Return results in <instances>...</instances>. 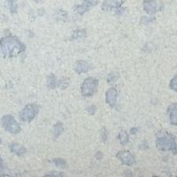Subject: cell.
<instances>
[{
    "mask_svg": "<svg viewBox=\"0 0 177 177\" xmlns=\"http://www.w3.org/2000/svg\"><path fill=\"white\" fill-rule=\"evenodd\" d=\"M90 9V6L88 4H82V5H78L74 7V10L77 14H84L88 10Z\"/></svg>",
    "mask_w": 177,
    "mask_h": 177,
    "instance_id": "obj_17",
    "label": "cell"
},
{
    "mask_svg": "<svg viewBox=\"0 0 177 177\" xmlns=\"http://www.w3.org/2000/svg\"><path fill=\"white\" fill-rule=\"evenodd\" d=\"M153 21H154V19H153V18H151V17H142L141 24H145V25H147V24L151 23V22H152Z\"/></svg>",
    "mask_w": 177,
    "mask_h": 177,
    "instance_id": "obj_25",
    "label": "cell"
},
{
    "mask_svg": "<svg viewBox=\"0 0 177 177\" xmlns=\"http://www.w3.org/2000/svg\"><path fill=\"white\" fill-rule=\"evenodd\" d=\"M33 1H35V3H42V2H43V0H33Z\"/></svg>",
    "mask_w": 177,
    "mask_h": 177,
    "instance_id": "obj_34",
    "label": "cell"
},
{
    "mask_svg": "<svg viewBox=\"0 0 177 177\" xmlns=\"http://www.w3.org/2000/svg\"><path fill=\"white\" fill-rule=\"evenodd\" d=\"M74 69L77 74L87 73L88 71L90 70V64L88 63L87 61H85V60H78L74 65Z\"/></svg>",
    "mask_w": 177,
    "mask_h": 177,
    "instance_id": "obj_10",
    "label": "cell"
},
{
    "mask_svg": "<svg viewBox=\"0 0 177 177\" xmlns=\"http://www.w3.org/2000/svg\"><path fill=\"white\" fill-rule=\"evenodd\" d=\"M10 151L17 156L25 155L26 152H27L26 148L23 145L19 144V143H12L10 145Z\"/></svg>",
    "mask_w": 177,
    "mask_h": 177,
    "instance_id": "obj_12",
    "label": "cell"
},
{
    "mask_svg": "<svg viewBox=\"0 0 177 177\" xmlns=\"http://www.w3.org/2000/svg\"><path fill=\"white\" fill-rule=\"evenodd\" d=\"M95 157H96V159H97L98 160H100V159L103 158V154H102V152H101V151H98V152L96 153Z\"/></svg>",
    "mask_w": 177,
    "mask_h": 177,
    "instance_id": "obj_30",
    "label": "cell"
},
{
    "mask_svg": "<svg viewBox=\"0 0 177 177\" xmlns=\"http://www.w3.org/2000/svg\"><path fill=\"white\" fill-rule=\"evenodd\" d=\"M116 157L120 159L121 162L127 166H132L135 163V159L133 154H131V152H129L128 151H119Z\"/></svg>",
    "mask_w": 177,
    "mask_h": 177,
    "instance_id": "obj_6",
    "label": "cell"
},
{
    "mask_svg": "<svg viewBox=\"0 0 177 177\" xmlns=\"http://www.w3.org/2000/svg\"><path fill=\"white\" fill-rule=\"evenodd\" d=\"M98 87H99L98 79L94 77L86 78L81 86V93L85 98L91 97L96 93Z\"/></svg>",
    "mask_w": 177,
    "mask_h": 177,
    "instance_id": "obj_3",
    "label": "cell"
},
{
    "mask_svg": "<svg viewBox=\"0 0 177 177\" xmlns=\"http://www.w3.org/2000/svg\"><path fill=\"white\" fill-rule=\"evenodd\" d=\"M169 86L172 90H174L175 91H177V76L176 75H175V77L171 80Z\"/></svg>",
    "mask_w": 177,
    "mask_h": 177,
    "instance_id": "obj_24",
    "label": "cell"
},
{
    "mask_svg": "<svg viewBox=\"0 0 177 177\" xmlns=\"http://www.w3.org/2000/svg\"><path fill=\"white\" fill-rule=\"evenodd\" d=\"M100 138H101V141L103 143H106L107 141V138H108V135H107V131L105 127H103L100 131Z\"/></svg>",
    "mask_w": 177,
    "mask_h": 177,
    "instance_id": "obj_23",
    "label": "cell"
},
{
    "mask_svg": "<svg viewBox=\"0 0 177 177\" xmlns=\"http://www.w3.org/2000/svg\"><path fill=\"white\" fill-rule=\"evenodd\" d=\"M86 37V31L84 29H76L73 32L71 35V38L74 40H78V39H82Z\"/></svg>",
    "mask_w": 177,
    "mask_h": 177,
    "instance_id": "obj_14",
    "label": "cell"
},
{
    "mask_svg": "<svg viewBox=\"0 0 177 177\" xmlns=\"http://www.w3.org/2000/svg\"><path fill=\"white\" fill-rule=\"evenodd\" d=\"M167 113L169 114V119L171 124L176 126L177 125V105L172 104L169 107L167 108Z\"/></svg>",
    "mask_w": 177,
    "mask_h": 177,
    "instance_id": "obj_11",
    "label": "cell"
},
{
    "mask_svg": "<svg viewBox=\"0 0 177 177\" xmlns=\"http://www.w3.org/2000/svg\"><path fill=\"white\" fill-rule=\"evenodd\" d=\"M63 130L64 127L62 123L61 122H57L56 124L54 125V127H53V136H54V138L57 139L60 135L62 134Z\"/></svg>",
    "mask_w": 177,
    "mask_h": 177,
    "instance_id": "obj_16",
    "label": "cell"
},
{
    "mask_svg": "<svg viewBox=\"0 0 177 177\" xmlns=\"http://www.w3.org/2000/svg\"><path fill=\"white\" fill-rule=\"evenodd\" d=\"M143 10L147 14H153L159 10H161V8L156 0H145L143 2Z\"/></svg>",
    "mask_w": 177,
    "mask_h": 177,
    "instance_id": "obj_7",
    "label": "cell"
},
{
    "mask_svg": "<svg viewBox=\"0 0 177 177\" xmlns=\"http://www.w3.org/2000/svg\"><path fill=\"white\" fill-rule=\"evenodd\" d=\"M7 3H8V6H9V9H10V12L12 14H15L17 12V8H18L16 1L15 0H7Z\"/></svg>",
    "mask_w": 177,
    "mask_h": 177,
    "instance_id": "obj_20",
    "label": "cell"
},
{
    "mask_svg": "<svg viewBox=\"0 0 177 177\" xmlns=\"http://www.w3.org/2000/svg\"><path fill=\"white\" fill-rule=\"evenodd\" d=\"M137 131H138V128H137V127H133V128H131L130 133H131V134H135Z\"/></svg>",
    "mask_w": 177,
    "mask_h": 177,
    "instance_id": "obj_33",
    "label": "cell"
},
{
    "mask_svg": "<svg viewBox=\"0 0 177 177\" xmlns=\"http://www.w3.org/2000/svg\"><path fill=\"white\" fill-rule=\"evenodd\" d=\"M119 77H120V74L119 73L113 72V73L109 74V75L107 76V82L109 83H112V82H114L115 81H117V79H119Z\"/></svg>",
    "mask_w": 177,
    "mask_h": 177,
    "instance_id": "obj_21",
    "label": "cell"
},
{
    "mask_svg": "<svg viewBox=\"0 0 177 177\" xmlns=\"http://www.w3.org/2000/svg\"><path fill=\"white\" fill-rule=\"evenodd\" d=\"M4 169V163H3V159L0 157V173L2 172V170Z\"/></svg>",
    "mask_w": 177,
    "mask_h": 177,
    "instance_id": "obj_31",
    "label": "cell"
},
{
    "mask_svg": "<svg viewBox=\"0 0 177 177\" xmlns=\"http://www.w3.org/2000/svg\"><path fill=\"white\" fill-rule=\"evenodd\" d=\"M40 107L35 104H29L25 106L20 113V117L23 121L30 122L35 119V117L39 113Z\"/></svg>",
    "mask_w": 177,
    "mask_h": 177,
    "instance_id": "obj_5",
    "label": "cell"
},
{
    "mask_svg": "<svg viewBox=\"0 0 177 177\" xmlns=\"http://www.w3.org/2000/svg\"><path fill=\"white\" fill-rule=\"evenodd\" d=\"M55 17H56L57 20H58V21H66L67 20V13L66 11L62 10V9H59L56 12Z\"/></svg>",
    "mask_w": 177,
    "mask_h": 177,
    "instance_id": "obj_18",
    "label": "cell"
},
{
    "mask_svg": "<svg viewBox=\"0 0 177 177\" xmlns=\"http://www.w3.org/2000/svg\"><path fill=\"white\" fill-rule=\"evenodd\" d=\"M118 139H119V141H120V143L122 144V145L127 144V143H128V141H129L128 135H127V132H126L125 130H123V129H121L120 132H119Z\"/></svg>",
    "mask_w": 177,
    "mask_h": 177,
    "instance_id": "obj_15",
    "label": "cell"
},
{
    "mask_svg": "<svg viewBox=\"0 0 177 177\" xmlns=\"http://www.w3.org/2000/svg\"><path fill=\"white\" fill-rule=\"evenodd\" d=\"M96 110H97V107H96V106H91L88 107L87 112L90 113V114H94V113H96Z\"/></svg>",
    "mask_w": 177,
    "mask_h": 177,
    "instance_id": "obj_27",
    "label": "cell"
},
{
    "mask_svg": "<svg viewBox=\"0 0 177 177\" xmlns=\"http://www.w3.org/2000/svg\"><path fill=\"white\" fill-rule=\"evenodd\" d=\"M57 78L53 74H50L48 75L47 80H46V85L50 90H53L57 87Z\"/></svg>",
    "mask_w": 177,
    "mask_h": 177,
    "instance_id": "obj_13",
    "label": "cell"
},
{
    "mask_svg": "<svg viewBox=\"0 0 177 177\" xmlns=\"http://www.w3.org/2000/svg\"><path fill=\"white\" fill-rule=\"evenodd\" d=\"M156 145L157 148L163 151H173L176 152V143L175 137L167 131H159L156 135Z\"/></svg>",
    "mask_w": 177,
    "mask_h": 177,
    "instance_id": "obj_2",
    "label": "cell"
},
{
    "mask_svg": "<svg viewBox=\"0 0 177 177\" xmlns=\"http://www.w3.org/2000/svg\"><path fill=\"white\" fill-rule=\"evenodd\" d=\"M1 123L3 127L6 130L7 132L12 134H18L21 131V126L18 124L15 118L13 115H5L3 116Z\"/></svg>",
    "mask_w": 177,
    "mask_h": 177,
    "instance_id": "obj_4",
    "label": "cell"
},
{
    "mask_svg": "<svg viewBox=\"0 0 177 177\" xmlns=\"http://www.w3.org/2000/svg\"><path fill=\"white\" fill-rule=\"evenodd\" d=\"M121 4L122 0H105L102 5V9L106 12H110L112 10L118 9L121 6Z\"/></svg>",
    "mask_w": 177,
    "mask_h": 177,
    "instance_id": "obj_8",
    "label": "cell"
},
{
    "mask_svg": "<svg viewBox=\"0 0 177 177\" xmlns=\"http://www.w3.org/2000/svg\"><path fill=\"white\" fill-rule=\"evenodd\" d=\"M52 161H53V163L56 165L57 167H61V168H65V167H66V166H67L66 160L63 159H54Z\"/></svg>",
    "mask_w": 177,
    "mask_h": 177,
    "instance_id": "obj_22",
    "label": "cell"
},
{
    "mask_svg": "<svg viewBox=\"0 0 177 177\" xmlns=\"http://www.w3.org/2000/svg\"><path fill=\"white\" fill-rule=\"evenodd\" d=\"M117 96H118V92H117V90L114 88H111L110 90L106 91V101L111 107H113L116 105Z\"/></svg>",
    "mask_w": 177,
    "mask_h": 177,
    "instance_id": "obj_9",
    "label": "cell"
},
{
    "mask_svg": "<svg viewBox=\"0 0 177 177\" xmlns=\"http://www.w3.org/2000/svg\"><path fill=\"white\" fill-rule=\"evenodd\" d=\"M44 176H64V175L62 173H58V172H50L47 173Z\"/></svg>",
    "mask_w": 177,
    "mask_h": 177,
    "instance_id": "obj_26",
    "label": "cell"
},
{
    "mask_svg": "<svg viewBox=\"0 0 177 177\" xmlns=\"http://www.w3.org/2000/svg\"><path fill=\"white\" fill-rule=\"evenodd\" d=\"M148 143H147V142H143L141 144H140V149H143V150H144V149H148Z\"/></svg>",
    "mask_w": 177,
    "mask_h": 177,
    "instance_id": "obj_29",
    "label": "cell"
},
{
    "mask_svg": "<svg viewBox=\"0 0 177 177\" xmlns=\"http://www.w3.org/2000/svg\"><path fill=\"white\" fill-rule=\"evenodd\" d=\"M84 2L91 6H97L99 3V0H84Z\"/></svg>",
    "mask_w": 177,
    "mask_h": 177,
    "instance_id": "obj_28",
    "label": "cell"
},
{
    "mask_svg": "<svg viewBox=\"0 0 177 177\" xmlns=\"http://www.w3.org/2000/svg\"><path fill=\"white\" fill-rule=\"evenodd\" d=\"M69 85V79L68 78H63L60 81L57 82V87H58L61 90H65Z\"/></svg>",
    "mask_w": 177,
    "mask_h": 177,
    "instance_id": "obj_19",
    "label": "cell"
},
{
    "mask_svg": "<svg viewBox=\"0 0 177 177\" xmlns=\"http://www.w3.org/2000/svg\"><path fill=\"white\" fill-rule=\"evenodd\" d=\"M0 50L5 58H13L24 52L26 46L17 37L9 35L1 38Z\"/></svg>",
    "mask_w": 177,
    "mask_h": 177,
    "instance_id": "obj_1",
    "label": "cell"
},
{
    "mask_svg": "<svg viewBox=\"0 0 177 177\" xmlns=\"http://www.w3.org/2000/svg\"><path fill=\"white\" fill-rule=\"evenodd\" d=\"M44 13H45V11H44V9H39L38 10V15L39 16H42L43 14H44Z\"/></svg>",
    "mask_w": 177,
    "mask_h": 177,
    "instance_id": "obj_32",
    "label": "cell"
}]
</instances>
